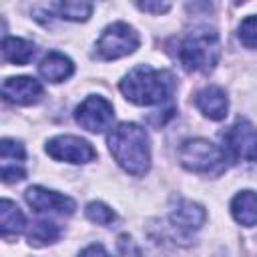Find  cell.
Masks as SVG:
<instances>
[{"label":"cell","instance_id":"1","mask_svg":"<svg viewBox=\"0 0 257 257\" xmlns=\"http://www.w3.org/2000/svg\"><path fill=\"white\" fill-rule=\"evenodd\" d=\"M124 98L139 106H153L169 100L175 92V76L149 64H139L118 84Z\"/></svg>","mask_w":257,"mask_h":257},{"label":"cell","instance_id":"2","mask_svg":"<svg viewBox=\"0 0 257 257\" xmlns=\"http://www.w3.org/2000/svg\"><path fill=\"white\" fill-rule=\"evenodd\" d=\"M108 149L114 161L131 175L141 177L151 167L149 135L135 122H120L108 133Z\"/></svg>","mask_w":257,"mask_h":257},{"label":"cell","instance_id":"3","mask_svg":"<svg viewBox=\"0 0 257 257\" xmlns=\"http://www.w3.org/2000/svg\"><path fill=\"white\" fill-rule=\"evenodd\" d=\"M221 56V38L215 28L191 30L179 44V60L187 72H211Z\"/></svg>","mask_w":257,"mask_h":257},{"label":"cell","instance_id":"4","mask_svg":"<svg viewBox=\"0 0 257 257\" xmlns=\"http://www.w3.org/2000/svg\"><path fill=\"white\" fill-rule=\"evenodd\" d=\"M225 151L207 139H189L179 149V161L193 173H219L225 167Z\"/></svg>","mask_w":257,"mask_h":257},{"label":"cell","instance_id":"5","mask_svg":"<svg viewBox=\"0 0 257 257\" xmlns=\"http://www.w3.org/2000/svg\"><path fill=\"white\" fill-rule=\"evenodd\" d=\"M139 42L141 38L137 30L131 24L118 20V22L108 24L102 30L100 38L96 40V54L102 60H116V58L133 54L139 48Z\"/></svg>","mask_w":257,"mask_h":257},{"label":"cell","instance_id":"6","mask_svg":"<svg viewBox=\"0 0 257 257\" xmlns=\"http://www.w3.org/2000/svg\"><path fill=\"white\" fill-rule=\"evenodd\" d=\"M223 151L231 159H247L257 163V128L245 120H235L223 133Z\"/></svg>","mask_w":257,"mask_h":257},{"label":"cell","instance_id":"7","mask_svg":"<svg viewBox=\"0 0 257 257\" xmlns=\"http://www.w3.org/2000/svg\"><path fill=\"white\" fill-rule=\"evenodd\" d=\"M74 120L90 131V133H102L106 131L112 120H114V108L112 104L104 98V96H98V94H90L86 96L74 110Z\"/></svg>","mask_w":257,"mask_h":257},{"label":"cell","instance_id":"8","mask_svg":"<svg viewBox=\"0 0 257 257\" xmlns=\"http://www.w3.org/2000/svg\"><path fill=\"white\" fill-rule=\"evenodd\" d=\"M44 151L54 161H66V163H74V165L90 163V161L96 159L94 147L86 139H80V137H74V135H58V137H52L46 143Z\"/></svg>","mask_w":257,"mask_h":257},{"label":"cell","instance_id":"9","mask_svg":"<svg viewBox=\"0 0 257 257\" xmlns=\"http://www.w3.org/2000/svg\"><path fill=\"white\" fill-rule=\"evenodd\" d=\"M26 203L36 211V213H54V215H72L76 211V203L56 191L44 189V187H28L24 193Z\"/></svg>","mask_w":257,"mask_h":257},{"label":"cell","instance_id":"10","mask_svg":"<svg viewBox=\"0 0 257 257\" xmlns=\"http://www.w3.org/2000/svg\"><path fill=\"white\" fill-rule=\"evenodd\" d=\"M2 96L8 102L30 106L42 100L44 88L42 84L32 76H10L2 82Z\"/></svg>","mask_w":257,"mask_h":257},{"label":"cell","instance_id":"11","mask_svg":"<svg viewBox=\"0 0 257 257\" xmlns=\"http://www.w3.org/2000/svg\"><path fill=\"white\" fill-rule=\"evenodd\" d=\"M195 104L211 120H223L229 110V98L221 86H205L199 90L195 94Z\"/></svg>","mask_w":257,"mask_h":257},{"label":"cell","instance_id":"12","mask_svg":"<svg viewBox=\"0 0 257 257\" xmlns=\"http://www.w3.org/2000/svg\"><path fill=\"white\" fill-rule=\"evenodd\" d=\"M205 219H207L205 209L199 203H193V201H187V199H181L177 203V207L171 211V223L181 233L199 231L203 227Z\"/></svg>","mask_w":257,"mask_h":257},{"label":"cell","instance_id":"13","mask_svg":"<svg viewBox=\"0 0 257 257\" xmlns=\"http://www.w3.org/2000/svg\"><path fill=\"white\" fill-rule=\"evenodd\" d=\"M38 72H40V76H42L44 80H48V82H62V80H66V78L72 76L74 64H72V60H70L68 56H64L62 52L52 50V52H48V54L40 60Z\"/></svg>","mask_w":257,"mask_h":257},{"label":"cell","instance_id":"14","mask_svg":"<svg viewBox=\"0 0 257 257\" xmlns=\"http://www.w3.org/2000/svg\"><path fill=\"white\" fill-rule=\"evenodd\" d=\"M231 215L243 227L257 225V193L255 191H241L231 201Z\"/></svg>","mask_w":257,"mask_h":257},{"label":"cell","instance_id":"15","mask_svg":"<svg viewBox=\"0 0 257 257\" xmlns=\"http://www.w3.org/2000/svg\"><path fill=\"white\" fill-rule=\"evenodd\" d=\"M34 44L26 38H18V36H4L2 40V56L4 60L16 64V66H24L32 60L34 56Z\"/></svg>","mask_w":257,"mask_h":257},{"label":"cell","instance_id":"16","mask_svg":"<svg viewBox=\"0 0 257 257\" xmlns=\"http://www.w3.org/2000/svg\"><path fill=\"white\" fill-rule=\"evenodd\" d=\"M24 215L22 211L16 207V203H12L10 199H2L0 203V233L4 239L20 235L24 231Z\"/></svg>","mask_w":257,"mask_h":257},{"label":"cell","instance_id":"17","mask_svg":"<svg viewBox=\"0 0 257 257\" xmlns=\"http://www.w3.org/2000/svg\"><path fill=\"white\" fill-rule=\"evenodd\" d=\"M48 10H52L58 18H64V20L84 22V20H88V16L92 14L94 6H92L90 2H82V0H66V2L48 4Z\"/></svg>","mask_w":257,"mask_h":257},{"label":"cell","instance_id":"18","mask_svg":"<svg viewBox=\"0 0 257 257\" xmlns=\"http://www.w3.org/2000/svg\"><path fill=\"white\" fill-rule=\"evenodd\" d=\"M62 229L54 221H34L28 231V243L32 247H46L60 239Z\"/></svg>","mask_w":257,"mask_h":257},{"label":"cell","instance_id":"19","mask_svg":"<svg viewBox=\"0 0 257 257\" xmlns=\"http://www.w3.org/2000/svg\"><path fill=\"white\" fill-rule=\"evenodd\" d=\"M84 213H86V217H88L92 223H96V225H112V223L116 221V213H114L108 205H104V203H100V201L88 203L86 209H84Z\"/></svg>","mask_w":257,"mask_h":257},{"label":"cell","instance_id":"20","mask_svg":"<svg viewBox=\"0 0 257 257\" xmlns=\"http://www.w3.org/2000/svg\"><path fill=\"white\" fill-rule=\"evenodd\" d=\"M0 157H2V163L20 165L26 159L24 145L20 141H16V139H2V143H0Z\"/></svg>","mask_w":257,"mask_h":257},{"label":"cell","instance_id":"21","mask_svg":"<svg viewBox=\"0 0 257 257\" xmlns=\"http://www.w3.org/2000/svg\"><path fill=\"white\" fill-rule=\"evenodd\" d=\"M239 40L245 48H257V14H251L239 24Z\"/></svg>","mask_w":257,"mask_h":257},{"label":"cell","instance_id":"22","mask_svg":"<svg viewBox=\"0 0 257 257\" xmlns=\"http://www.w3.org/2000/svg\"><path fill=\"white\" fill-rule=\"evenodd\" d=\"M0 175H2L4 183H16V181H22L26 177V171L20 165H14V163H2Z\"/></svg>","mask_w":257,"mask_h":257},{"label":"cell","instance_id":"23","mask_svg":"<svg viewBox=\"0 0 257 257\" xmlns=\"http://www.w3.org/2000/svg\"><path fill=\"white\" fill-rule=\"evenodd\" d=\"M137 8L143 12H153V14H163L171 8V2H137Z\"/></svg>","mask_w":257,"mask_h":257},{"label":"cell","instance_id":"24","mask_svg":"<svg viewBox=\"0 0 257 257\" xmlns=\"http://www.w3.org/2000/svg\"><path fill=\"white\" fill-rule=\"evenodd\" d=\"M78 257H110V253L100 243H94V245H88L84 251H80Z\"/></svg>","mask_w":257,"mask_h":257}]
</instances>
